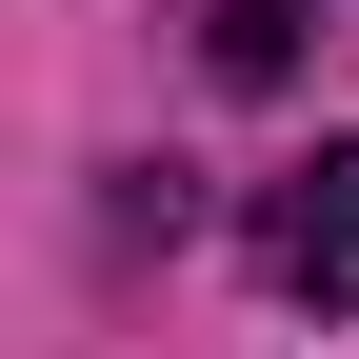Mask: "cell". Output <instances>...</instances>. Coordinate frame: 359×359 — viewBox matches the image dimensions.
<instances>
[{
  "instance_id": "1",
  "label": "cell",
  "mask_w": 359,
  "mask_h": 359,
  "mask_svg": "<svg viewBox=\"0 0 359 359\" xmlns=\"http://www.w3.org/2000/svg\"><path fill=\"white\" fill-rule=\"evenodd\" d=\"M259 280L280 299H359V140H320L280 200H259Z\"/></svg>"
},
{
  "instance_id": "2",
  "label": "cell",
  "mask_w": 359,
  "mask_h": 359,
  "mask_svg": "<svg viewBox=\"0 0 359 359\" xmlns=\"http://www.w3.org/2000/svg\"><path fill=\"white\" fill-rule=\"evenodd\" d=\"M200 60H219V80H280V60H299V0H219Z\"/></svg>"
}]
</instances>
